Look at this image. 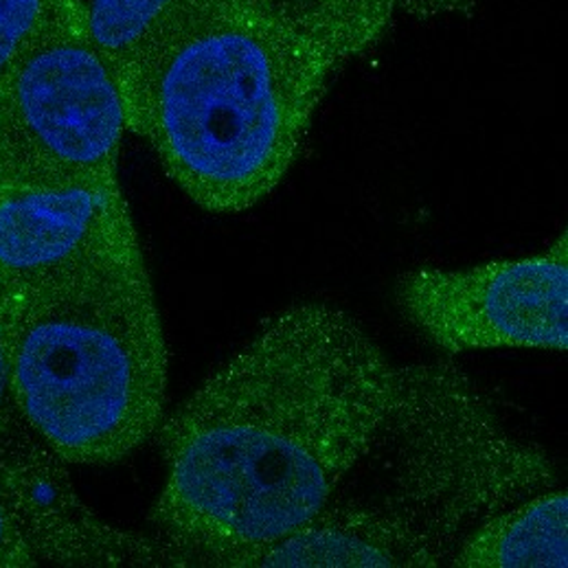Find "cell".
<instances>
[{
    "label": "cell",
    "mask_w": 568,
    "mask_h": 568,
    "mask_svg": "<svg viewBox=\"0 0 568 568\" xmlns=\"http://www.w3.org/2000/svg\"><path fill=\"white\" fill-rule=\"evenodd\" d=\"M121 87L75 22L29 51L0 84V191L119 181Z\"/></svg>",
    "instance_id": "5b68a950"
},
{
    "label": "cell",
    "mask_w": 568,
    "mask_h": 568,
    "mask_svg": "<svg viewBox=\"0 0 568 568\" xmlns=\"http://www.w3.org/2000/svg\"><path fill=\"white\" fill-rule=\"evenodd\" d=\"M200 0H91L87 31L125 95L156 42Z\"/></svg>",
    "instance_id": "7c38bea8"
},
{
    "label": "cell",
    "mask_w": 568,
    "mask_h": 568,
    "mask_svg": "<svg viewBox=\"0 0 568 568\" xmlns=\"http://www.w3.org/2000/svg\"><path fill=\"white\" fill-rule=\"evenodd\" d=\"M312 47L334 71L386 33L399 0H231Z\"/></svg>",
    "instance_id": "8fae6325"
},
{
    "label": "cell",
    "mask_w": 568,
    "mask_h": 568,
    "mask_svg": "<svg viewBox=\"0 0 568 568\" xmlns=\"http://www.w3.org/2000/svg\"><path fill=\"white\" fill-rule=\"evenodd\" d=\"M82 20V0H0V84L42 40Z\"/></svg>",
    "instance_id": "4fadbf2b"
},
{
    "label": "cell",
    "mask_w": 568,
    "mask_h": 568,
    "mask_svg": "<svg viewBox=\"0 0 568 568\" xmlns=\"http://www.w3.org/2000/svg\"><path fill=\"white\" fill-rule=\"evenodd\" d=\"M393 442V489L382 507L453 551L489 516L556 485L551 459L507 433L462 367H402L397 406L382 433Z\"/></svg>",
    "instance_id": "277c9868"
},
{
    "label": "cell",
    "mask_w": 568,
    "mask_h": 568,
    "mask_svg": "<svg viewBox=\"0 0 568 568\" xmlns=\"http://www.w3.org/2000/svg\"><path fill=\"white\" fill-rule=\"evenodd\" d=\"M190 567L159 536L119 529L80 498L64 464L0 455V568Z\"/></svg>",
    "instance_id": "52a82bcc"
},
{
    "label": "cell",
    "mask_w": 568,
    "mask_h": 568,
    "mask_svg": "<svg viewBox=\"0 0 568 568\" xmlns=\"http://www.w3.org/2000/svg\"><path fill=\"white\" fill-rule=\"evenodd\" d=\"M402 316L448 354L568 349V233L542 253L399 277Z\"/></svg>",
    "instance_id": "8992f818"
},
{
    "label": "cell",
    "mask_w": 568,
    "mask_h": 568,
    "mask_svg": "<svg viewBox=\"0 0 568 568\" xmlns=\"http://www.w3.org/2000/svg\"><path fill=\"white\" fill-rule=\"evenodd\" d=\"M334 73L275 22L200 0L132 78L128 130L197 206L240 213L284 181Z\"/></svg>",
    "instance_id": "7a4b0ae2"
},
{
    "label": "cell",
    "mask_w": 568,
    "mask_h": 568,
    "mask_svg": "<svg viewBox=\"0 0 568 568\" xmlns=\"http://www.w3.org/2000/svg\"><path fill=\"white\" fill-rule=\"evenodd\" d=\"M16 406L71 466H110L165 419L168 343L141 248L0 296Z\"/></svg>",
    "instance_id": "3957f363"
},
{
    "label": "cell",
    "mask_w": 568,
    "mask_h": 568,
    "mask_svg": "<svg viewBox=\"0 0 568 568\" xmlns=\"http://www.w3.org/2000/svg\"><path fill=\"white\" fill-rule=\"evenodd\" d=\"M141 248L119 181L0 191V296Z\"/></svg>",
    "instance_id": "ba28073f"
},
{
    "label": "cell",
    "mask_w": 568,
    "mask_h": 568,
    "mask_svg": "<svg viewBox=\"0 0 568 568\" xmlns=\"http://www.w3.org/2000/svg\"><path fill=\"white\" fill-rule=\"evenodd\" d=\"M0 455L16 457L29 464L40 466H53L62 464L27 426L22 419L13 393H11V379H9V367L7 358L0 345ZM67 466V464H64Z\"/></svg>",
    "instance_id": "5bb4252c"
},
{
    "label": "cell",
    "mask_w": 568,
    "mask_h": 568,
    "mask_svg": "<svg viewBox=\"0 0 568 568\" xmlns=\"http://www.w3.org/2000/svg\"><path fill=\"white\" fill-rule=\"evenodd\" d=\"M448 558L424 534L382 507H325L284 538L235 554L222 568H430Z\"/></svg>",
    "instance_id": "9c48e42d"
},
{
    "label": "cell",
    "mask_w": 568,
    "mask_h": 568,
    "mask_svg": "<svg viewBox=\"0 0 568 568\" xmlns=\"http://www.w3.org/2000/svg\"><path fill=\"white\" fill-rule=\"evenodd\" d=\"M450 565L457 568H567L568 494L540 491L507 507L462 540Z\"/></svg>",
    "instance_id": "30bf717a"
},
{
    "label": "cell",
    "mask_w": 568,
    "mask_h": 568,
    "mask_svg": "<svg viewBox=\"0 0 568 568\" xmlns=\"http://www.w3.org/2000/svg\"><path fill=\"white\" fill-rule=\"evenodd\" d=\"M402 367L345 310L268 316L159 428V538L190 567H222L310 523L384 433Z\"/></svg>",
    "instance_id": "6da1fadb"
}]
</instances>
